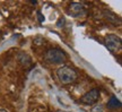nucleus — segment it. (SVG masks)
Masks as SVG:
<instances>
[{"label":"nucleus","mask_w":122,"mask_h":112,"mask_svg":"<svg viewBox=\"0 0 122 112\" xmlns=\"http://www.w3.org/2000/svg\"><path fill=\"white\" fill-rule=\"evenodd\" d=\"M44 60L50 65H61L67 60V54L65 51L58 48H51L44 54Z\"/></svg>","instance_id":"nucleus-1"},{"label":"nucleus","mask_w":122,"mask_h":112,"mask_svg":"<svg viewBox=\"0 0 122 112\" xmlns=\"http://www.w3.org/2000/svg\"><path fill=\"white\" fill-rule=\"evenodd\" d=\"M107 108H109L110 110H117V109L121 108V102H120L115 96H112V97L109 100V102H107Z\"/></svg>","instance_id":"nucleus-6"},{"label":"nucleus","mask_w":122,"mask_h":112,"mask_svg":"<svg viewBox=\"0 0 122 112\" xmlns=\"http://www.w3.org/2000/svg\"><path fill=\"white\" fill-rule=\"evenodd\" d=\"M104 44L105 47L107 48L109 51L115 53V52H118L121 49V39L115 34H109L105 36Z\"/></svg>","instance_id":"nucleus-3"},{"label":"nucleus","mask_w":122,"mask_h":112,"mask_svg":"<svg viewBox=\"0 0 122 112\" xmlns=\"http://www.w3.org/2000/svg\"><path fill=\"white\" fill-rule=\"evenodd\" d=\"M37 15H39V17H40V22H42V21H43V17H42V15H41V13H37Z\"/></svg>","instance_id":"nucleus-7"},{"label":"nucleus","mask_w":122,"mask_h":112,"mask_svg":"<svg viewBox=\"0 0 122 112\" xmlns=\"http://www.w3.org/2000/svg\"><path fill=\"white\" fill-rule=\"evenodd\" d=\"M0 112H7V111H5V110H0Z\"/></svg>","instance_id":"nucleus-8"},{"label":"nucleus","mask_w":122,"mask_h":112,"mask_svg":"<svg viewBox=\"0 0 122 112\" xmlns=\"http://www.w3.org/2000/svg\"><path fill=\"white\" fill-rule=\"evenodd\" d=\"M57 77L59 82L63 85H69L76 82L77 79V73L76 70L68 66H62L57 70Z\"/></svg>","instance_id":"nucleus-2"},{"label":"nucleus","mask_w":122,"mask_h":112,"mask_svg":"<svg viewBox=\"0 0 122 112\" xmlns=\"http://www.w3.org/2000/svg\"><path fill=\"white\" fill-rule=\"evenodd\" d=\"M69 15H71L72 17H79L83 16L85 14V7L79 2H72L69 6V10H68Z\"/></svg>","instance_id":"nucleus-5"},{"label":"nucleus","mask_w":122,"mask_h":112,"mask_svg":"<svg viewBox=\"0 0 122 112\" xmlns=\"http://www.w3.org/2000/svg\"><path fill=\"white\" fill-rule=\"evenodd\" d=\"M98 99H100V91L97 88H93L80 97V103L85 105H93L98 101Z\"/></svg>","instance_id":"nucleus-4"}]
</instances>
